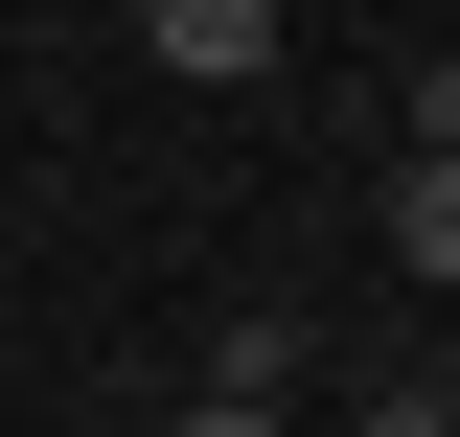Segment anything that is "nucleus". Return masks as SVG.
<instances>
[{
	"label": "nucleus",
	"mask_w": 460,
	"mask_h": 437,
	"mask_svg": "<svg viewBox=\"0 0 460 437\" xmlns=\"http://www.w3.org/2000/svg\"><path fill=\"white\" fill-rule=\"evenodd\" d=\"M138 47H162V69H208V93H230V69H277V0H138Z\"/></svg>",
	"instance_id": "nucleus-1"
},
{
	"label": "nucleus",
	"mask_w": 460,
	"mask_h": 437,
	"mask_svg": "<svg viewBox=\"0 0 460 437\" xmlns=\"http://www.w3.org/2000/svg\"><path fill=\"white\" fill-rule=\"evenodd\" d=\"M392 254L460 299V138H414V162H392Z\"/></svg>",
	"instance_id": "nucleus-2"
},
{
	"label": "nucleus",
	"mask_w": 460,
	"mask_h": 437,
	"mask_svg": "<svg viewBox=\"0 0 460 437\" xmlns=\"http://www.w3.org/2000/svg\"><path fill=\"white\" fill-rule=\"evenodd\" d=\"M184 437H277V391H208V415H184Z\"/></svg>",
	"instance_id": "nucleus-3"
},
{
	"label": "nucleus",
	"mask_w": 460,
	"mask_h": 437,
	"mask_svg": "<svg viewBox=\"0 0 460 437\" xmlns=\"http://www.w3.org/2000/svg\"><path fill=\"white\" fill-rule=\"evenodd\" d=\"M368 437H460V415H438V391H392V415H368Z\"/></svg>",
	"instance_id": "nucleus-4"
},
{
	"label": "nucleus",
	"mask_w": 460,
	"mask_h": 437,
	"mask_svg": "<svg viewBox=\"0 0 460 437\" xmlns=\"http://www.w3.org/2000/svg\"><path fill=\"white\" fill-rule=\"evenodd\" d=\"M438 415H460V391H438Z\"/></svg>",
	"instance_id": "nucleus-5"
}]
</instances>
